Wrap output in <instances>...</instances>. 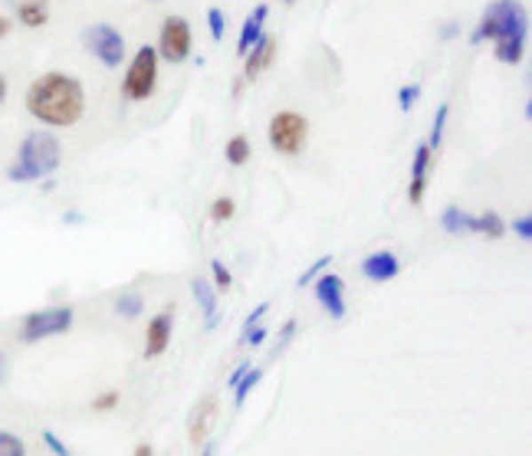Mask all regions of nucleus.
Masks as SVG:
<instances>
[{
  "mask_svg": "<svg viewBox=\"0 0 532 456\" xmlns=\"http://www.w3.org/2000/svg\"><path fill=\"white\" fill-rule=\"evenodd\" d=\"M23 106L46 129H73L86 112V89L69 73H44L33 79Z\"/></svg>",
  "mask_w": 532,
  "mask_h": 456,
  "instance_id": "1",
  "label": "nucleus"
},
{
  "mask_svg": "<svg viewBox=\"0 0 532 456\" xmlns=\"http://www.w3.org/2000/svg\"><path fill=\"white\" fill-rule=\"evenodd\" d=\"M493 40V56L506 66L522 63L526 56V43H529V13L522 7V0H493L480 27L470 33V43L480 46Z\"/></svg>",
  "mask_w": 532,
  "mask_h": 456,
  "instance_id": "2",
  "label": "nucleus"
},
{
  "mask_svg": "<svg viewBox=\"0 0 532 456\" xmlns=\"http://www.w3.org/2000/svg\"><path fill=\"white\" fill-rule=\"evenodd\" d=\"M63 161V145L53 131H30L17 148V161L7 168V177L13 185H36L60 171Z\"/></svg>",
  "mask_w": 532,
  "mask_h": 456,
  "instance_id": "3",
  "label": "nucleus"
},
{
  "mask_svg": "<svg viewBox=\"0 0 532 456\" xmlns=\"http://www.w3.org/2000/svg\"><path fill=\"white\" fill-rule=\"evenodd\" d=\"M73 322H76L73 305H46V309L23 315L17 338H20L23 345H36V342H46V338L66 335L73 328Z\"/></svg>",
  "mask_w": 532,
  "mask_h": 456,
  "instance_id": "4",
  "label": "nucleus"
},
{
  "mask_svg": "<svg viewBox=\"0 0 532 456\" xmlns=\"http://www.w3.org/2000/svg\"><path fill=\"white\" fill-rule=\"evenodd\" d=\"M158 89V50L155 46H139L129 59V69L122 76V98L129 102H148Z\"/></svg>",
  "mask_w": 532,
  "mask_h": 456,
  "instance_id": "5",
  "label": "nucleus"
},
{
  "mask_svg": "<svg viewBox=\"0 0 532 456\" xmlns=\"http://www.w3.org/2000/svg\"><path fill=\"white\" fill-rule=\"evenodd\" d=\"M266 138H270V148L282 158H296V154L306 152L309 145V119L299 115L293 109L276 112L266 125Z\"/></svg>",
  "mask_w": 532,
  "mask_h": 456,
  "instance_id": "6",
  "label": "nucleus"
},
{
  "mask_svg": "<svg viewBox=\"0 0 532 456\" xmlns=\"http://www.w3.org/2000/svg\"><path fill=\"white\" fill-rule=\"evenodd\" d=\"M83 43L106 69H119L125 63V36L112 23H92L83 33Z\"/></svg>",
  "mask_w": 532,
  "mask_h": 456,
  "instance_id": "7",
  "label": "nucleus"
},
{
  "mask_svg": "<svg viewBox=\"0 0 532 456\" xmlns=\"http://www.w3.org/2000/svg\"><path fill=\"white\" fill-rule=\"evenodd\" d=\"M158 59L168 63H187L191 59V23L185 17H164L158 30Z\"/></svg>",
  "mask_w": 532,
  "mask_h": 456,
  "instance_id": "8",
  "label": "nucleus"
},
{
  "mask_svg": "<svg viewBox=\"0 0 532 456\" xmlns=\"http://www.w3.org/2000/svg\"><path fill=\"white\" fill-rule=\"evenodd\" d=\"M313 295L319 309L332 318V322H342L348 315V305H345V279L338 276V272H322V276H315L313 279Z\"/></svg>",
  "mask_w": 532,
  "mask_h": 456,
  "instance_id": "9",
  "label": "nucleus"
},
{
  "mask_svg": "<svg viewBox=\"0 0 532 456\" xmlns=\"http://www.w3.org/2000/svg\"><path fill=\"white\" fill-rule=\"evenodd\" d=\"M174 335V305H164L162 312L148 318L145 328V358H162Z\"/></svg>",
  "mask_w": 532,
  "mask_h": 456,
  "instance_id": "10",
  "label": "nucleus"
},
{
  "mask_svg": "<svg viewBox=\"0 0 532 456\" xmlns=\"http://www.w3.org/2000/svg\"><path fill=\"white\" fill-rule=\"evenodd\" d=\"M276 46H280L276 36H273V33H263L260 40L250 46V53L243 56V76L240 79H243V83H257L273 66V59H276Z\"/></svg>",
  "mask_w": 532,
  "mask_h": 456,
  "instance_id": "11",
  "label": "nucleus"
},
{
  "mask_svg": "<svg viewBox=\"0 0 532 456\" xmlns=\"http://www.w3.org/2000/svg\"><path fill=\"white\" fill-rule=\"evenodd\" d=\"M359 270L369 283H392V279H398V272H401V260L392 250H375L359 263Z\"/></svg>",
  "mask_w": 532,
  "mask_h": 456,
  "instance_id": "12",
  "label": "nucleus"
},
{
  "mask_svg": "<svg viewBox=\"0 0 532 456\" xmlns=\"http://www.w3.org/2000/svg\"><path fill=\"white\" fill-rule=\"evenodd\" d=\"M431 164H434V152L427 148V142H421L411 154V185H408V200H411V204H421L424 194H427Z\"/></svg>",
  "mask_w": 532,
  "mask_h": 456,
  "instance_id": "13",
  "label": "nucleus"
},
{
  "mask_svg": "<svg viewBox=\"0 0 532 456\" xmlns=\"http://www.w3.org/2000/svg\"><path fill=\"white\" fill-rule=\"evenodd\" d=\"M191 295H195L197 309H201V315H204V326L207 332H214V328L220 326V305H218V289L207 283V279H191Z\"/></svg>",
  "mask_w": 532,
  "mask_h": 456,
  "instance_id": "14",
  "label": "nucleus"
},
{
  "mask_svg": "<svg viewBox=\"0 0 532 456\" xmlns=\"http://www.w3.org/2000/svg\"><path fill=\"white\" fill-rule=\"evenodd\" d=\"M464 233H480V237H489V240H503L506 237V220H503L496 210H483V214H467V210H464Z\"/></svg>",
  "mask_w": 532,
  "mask_h": 456,
  "instance_id": "15",
  "label": "nucleus"
},
{
  "mask_svg": "<svg viewBox=\"0 0 532 456\" xmlns=\"http://www.w3.org/2000/svg\"><path fill=\"white\" fill-rule=\"evenodd\" d=\"M266 17H270V7H266V4H257V7H253V13L247 17V20H243V27H240L237 56L250 53V46L263 36V23H266Z\"/></svg>",
  "mask_w": 532,
  "mask_h": 456,
  "instance_id": "16",
  "label": "nucleus"
},
{
  "mask_svg": "<svg viewBox=\"0 0 532 456\" xmlns=\"http://www.w3.org/2000/svg\"><path fill=\"white\" fill-rule=\"evenodd\" d=\"M17 20H20L23 27H30V30L44 27V23L50 20V0H20V4H17Z\"/></svg>",
  "mask_w": 532,
  "mask_h": 456,
  "instance_id": "17",
  "label": "nucleus"
},
{
  "mask_svg": "<svg viewBox=\"0 0 532 456\" xmlns=\"http://www.w3.org/2000/svg\"><path fill=\"white\" fill-rule=\"evenodd\" d=\"M224 158H227V164H234V168H243V164L253 158V145L247 135H234L227 142V148H224Z\"/></svg>",
  "mask_w": 532,
  "mask_h": 456,
  "instance_id": "18",
  "label": "nucleus"
},
{
  "mask_svg": "<svg viewBox=\"0 0 532 456\" xmlns=\"http://www.w3.org/2000/svg\"><path fill=\"white\" fill-rule=\"evenodd\" d=\"M260 381H263V368H250V371H247V374L237 381V388L230 391V394H234V407H240V404L247 401V397L257 391V384H260Z\"/></svg>",
  "mask_w": 532,
  "mask_h": 456,
  "instance_id": "19",
  "label": "nucleus"
},
{
  "mask_svg": "<svg viewBox=\"0 0 532 456\" xmlns=\"http://www.w3.org/2000/svg\"><path fill=\"white\" fill-rule=\"evenodd\" d=\"M145 312V299H141L139 293H122L119 299H115V315H122V318H139V315Z\"/></svg>",
  "mask_w": 532,
  "mask_h": 456,
  "instance_id": "20",
  "label": "nucleus"
},
{
  "mask_svg": "<svg viewBox=\"0 0 532 456\" xmlns=\"http://www.w3.org/2000/svg\"><path fill=\"white\" fill-rule=\"evenodd\" d=\"M447 119H450V102H441V106H437V115H434V125H431V138H427V148H431V152H437L441 142H444Z\"/></svg>",
  "mask_w": 532,
  "mask_h": 456,
  "instance_id": "21",
  "label": "nucleus"
},
{
  "mask_svg": "<svg viewBox=\"0 0 532 456\" xmlns=\"http://www.w3.org/2000/svg\"><path fill=\"white\" fill-rule=\"evenodd\" d=\"M441 230L450 233V237H464V210L457 204H447L441 210Z\"/></svg>",
  "mask_w": 532,
  "mask_h": 456,
  "instance_id": "22",
  "label": "nucleus"
},
{
  "mask_svg": "<svg viewBox=\"0 0 532 456\" xmlns=\"http://www.w3.org/2000/svg\"><path fill=\"white\" fill-rule=\"evenodd\" d=\"M0 456H27L23 436H17L13 430H0Z\"/></svg>",
  "mask_w": 532,
  "mask_h": 456,
  "instance_id": "23",
  "label": "nucleus"
},
{
  "mask_svg": "<svg viewBox=\"0 0 532 456\" xmlns=\"http://www.w3.org/2000/svg\"><path fill=\"white\" fill-rule=\"evenodd\" d=\"M210 276H214V289H218V293H227L230 286H234V272L227 270V263L224 260H210Z\"/></svg>",
  "mask_w": 532,
  "mask_h": 456,
  "instance_id": "24",
  "label": "nucleus"
},
{
  "mask_svg": "<svg viewBox=\"0 0 532 456\" xmlns=\"http://www.w3.org/2000/svg\"><path fill=\"white\" fill-rule=\"evenodd\" d=\"M234 214H237V204H234L230 197H218V200L210 204V220H214V224H227V220H234Z\"/></svg>",
  "mask_w": 532,
  "mask_h": 456,
  "instance_id": "25",
  "label": "nucleus"
},
{
  "mask_svg": "<svg viewBox=\"0 0 532 456\" xmlns=\"http://www.w3.org/2000/svg\"><path fill=\"white\" fill-rule=\"evenodd\" d=\"M207 27H210V40L220 43V40H224V33H227V17H224L220 7H210V11H207Z\"/></svg>",
  "mask_w": 532,
  "mask_h": 456,
  "instance_id": "26",
  "label": "nucleus"
},
{
  "mask_svg": "<svg viewBox=\"0 0 532 456\" xmlns=\"http://www.w3.org/2000/svg\"><path fill=\"white\" fill-rule=\"evenodd\" d=\"M329 266H332V256H319V260L313 263V266H309V270L303 272V276H299V279H296V286H299V289H306V286H313V279L315 276H322V272L329 270Z\"/></svg>",
  "mask_w": 532,
  "mask_h": 456,
  "instance_id": "27",
  "label": "nucleus"
},
{
  "mask_svg": "<svg viewBox=\"0 0 532 456\" xmlns=\"http://www.w3.org/2000/svg\"><path fill=\"white\" fill-rule=\"evenodd\" d=\"M417 98H421V83H408V86L398 89V109L411 112L417 106Z\"/></svg>",
  "mask_w": 532,
  "mask_h": 456,
  "instance_id": "28",
  "label": "nucleus"
},
{
  "mask_svg": "<svg viewBox=\"0 0 532 456\" xmlns=\"http://www.w3.org/2000/svg\"><path fill=\"white\" fill-rule=\"evenodd\" d=\"M119 401H122V394L112 388V391H102V394H96L92 397V411L96 413H109V411H115L119 407Z\"/></svg>",
  "mask_w": 532,
  "mask_h": 456,
  "instance_id": "29",
  "label": "nucleus"
},
{
  "mask_svg": "<svg viewBox=\"0 0 532 456\" xmlns=\"http://www.w3.org/2000/svg\"><path fill=\"white\" fill-rule=\"evenodd\" d=\"M40 436H44V446H46V450H50L53 456H73V450H69V446H66L63 440H60V436L53 434V430H44Z\"/></svg>",
  "mask_w": 532,
  "mask_h": 456,
  "instance_id": "30",
  "label": "nucleus"
},
{
  "mask_svg": "<svg viewBox=\"0 0 532 456\" xmlns=\"http://www.w3.org/2000/svg\"><path fill=\"white\" fill-rule=\"evenodd\" d=\"M510 230L522 240V243H529V240H532V217H529V214H522V217L512 220Z\"/></svg>",
  "mask_w": 532,
  "mask_h": 456,
  "instance_id": "31",
  "label": "nucleus"
},
{
  "mask_svg": "<svg viewBox=\"0 0 532 456\" xmlns=\"http://www.w3.org/2000/svg\"><path fill=\"white\" fill-rule=\"evenodd\" d=\"M266 335H270V332H266V328H263V326H253L250 332H243V335H240V345L260 348L263 342H266Z\"/></svg>",
  "mask_w": 532,
  "mask_h": 456,
  "instance_id": "32",
  "label": "nucleus"
},
{
  "mask_svg": "<svg viewBox=\"0 0 532 456\" xmlns=\"http://www.w3.org/2000/svg\"><path fill=\"white\" fill-rule=\"evenodd\" d=\"M296 328H299V322H296V318H290V322L280 328V338H276V351H280V355L286 351V345H290V342L296 338Z\"/></svg>",
  "mask_w": 532,
  "mask_h": 456,
  "instance_id": "33",
  "label": "nucleus"
},
{
  "mask_svg": "<svg viewBox=\"0 0 532 456\" xmlns=\"http://www.w3.org/2000/svg\"><path fill=\"white\" fill-rule=\"evenodd\" d=\"M210 413H214V404H207L204 417H197L195 424H191V444H201V436H204V427H207V421H210Z\"/></svg>",
  "mask_w": 532,
  "mask_h": 456,
  "instance_id": "34",
  "label": "nucleus"
},
{
  "mask_svg": "<svg viewBox=\"0 0 532 456\" xmlns=\"http://www.w3.org/2000/svg\"><path fill=\"white\" fill-rule=\"evenodd\" d=\"M266 312H270V303H260V305H257V309H253V312L247 315V318H243V332H250L253 326H260L263 315H266ZM243 332H240V335H243Z\"/></svg>",
  "mask_w": 532,
  "mask_h": 456,
  "instance_id": "35",
  "label": "nucleus"
},
{
  "mask_svg": "<svg viewBox=\"0 0 532 456\" xmlns=\"http://www.w3.org/2000/svg\"><path fill=\"white\" fill-rule=\"evenodd\" d=\"M250 368H253L250 361H243V365H237V368L230 371V378H227V388H230V391H234V388H237V381L243 378V374H247V371H250Z\"/></svg>",
  "mask_w": 532,
  "mask_h": 456,
  "instance_id": "36",
  "label": "nucleus"
},
{
  "mask_svg": "<svg viewBox=\"0 0 532 456\" xmlns=\"http://www.w3.org/2000/svg\"><path fill=\"white\" fill-rule=\"evenodd\" d=\"M7 378H11V358H7V351H0V388L7 384Z\"/></svg>",
  "mask_w": 532,
  "mask_h": 456,
  "instance_id": "37",
  "label": "nucleus"
},
{
  "mask_svg": "<svg viewBox=\"0 0 532 456\" xmlns=\"http://www.w3.org/2000/svg\"><path fill=\"white\" fill-rule=\"evenodd\" d=\"M457 33H460V23H457V20L444 23V27H441V40H454Z\"/></svg>",
  "mask_w": 532,
  "mask_h": 456,
  "instance_id": "38",
  "label": "nucleus"
},
{
  "mask_svg": "<svg viewBox=\"0 0 532 456\" xmlns=\"http://www.w3.org/2000/svg\"><path fill=\"white\" fill-rule=\"evenodd\" d=\"M131 456H155V450H152V444H139Z\"/></svg>",
  "mask_w": 532,
  "mask_h": 456,
  "instance_id": "39",
  "label": "nucleus"
},
{
  "mask_svg": "<svg viewBox=\"0 0 532 456\" xmlns=\"http://www.w3.org/2000/svg\"><path fill=\"white\" fill-rule=\"evenodd\" d=\"M63 224H83V214L69 210V214H63Z\"/></svg>",
  "mask_w": 532,
  "mask_h": 456,
  "instance_id": "40",
  "label": "nucleus"
},
{
  "mask_svg": "<svg viewBox=\"0 0 532 456\" xmlns=\"http://www.w3.org/2000/svg\"><path fill=\"white\" fill-rule=\"evenodd\" d=\"M218 453V440H207L204 450H201V456H214Z\"/></svg>",
  "mask_w": 532,
  "mask_h": 456,
  "instance_id": "41",
  "label": "nucleus"
},
{
  "mask_svg": "<svg viewBox=\"0 0 532 456\" xmlns=\"http://www.w3.org/2000/svg\"><path fill=\"white\" fill-rule=\"evenodd\" d=\"M11 33V17H0V40Z\"/></svg>",
  "mask_w": 532,
  "mask_h": 456,
  "instance_id": "42",
  "label": "nucleus"
},
{
  "mask_svg": "<svg viewBox=\"0 0 532 456\" xmlns=\"http://www.w3.org/2000/svg\"><path fill=\"white\" fill-rule=\"evenodd\" d=\"M4 98H7V79L0 76V106H4Z\"/></svg>",
  "mask_w": 532,
  "mask_h": 456,
  "instance_id": "43",
  "label": "nucleus"
},
{
  "mask_svg": "<svg viewBox=\"0 0 532 456\" xmlns=\"http://www.w3.org/2000/svg\"><path fill=\"white\" fill-rule=\"evenodd\" d=\"M282 4H296V0H282Z\"/></svg>",
  "mask_w": 532,
  "mask_h": 456,
  "instance_id": "44",
  "label": "nucleus"
},
{
  "mask_svg": "<svg viewBox=\"0 0 532 456\" xmlns=\"http://www.w3.org/2000/svg\"><path fill=\"white\" fill-rule=\"evenodd\" d=\"M152 4H158V0H152Z\"/></svg>",
  "mask_w": 532,
  "mask_h": 456,
  "instance_id": "45",
  "label": "nucleus"
}]
</instances>
